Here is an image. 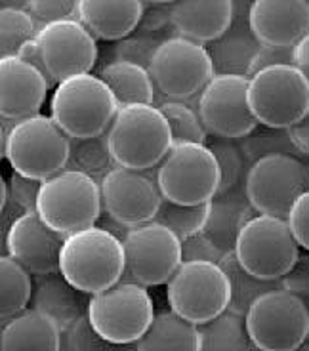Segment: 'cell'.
I'll list each match as a JSON object with an SVG mask.
<instances>
[{"instance_id": "f546056e", "label": "cell", "mask_w": 309, "mask_h": 351, "mask_svg": "<svg viewBox=\"0 0 309 351\" xmlns=\"http://www.w3.org/2000/svg\"><path fill=\"white\" fill-rule=\"evenodd\" d=\"M221 267L227 273L231 285V298L227 309L235 311L238 315H247L250 304L260 294H264V292L271 289L284 287L283 279L281 281H267V279H260L256 275H252L248 269H245L240 265L235 252H230V254L221 260Z\"/></svg>"}, {"instance_id": "484cf974", "label": "cell", "mask_w": 309, "mask_h": 351, "mask_svg": "<svg viewBox=\"0 0 309 351\" xmlns=\"http://www.w3.org/2000/svg\"><path fill=\"white\" fill-rule=\"evenodd\" d=\"M140 351L153 350H186L201 351L199 325L176 313L172 307L155 311L151 325L143 336L134 343Z\"/></svg>"}, {"instance_id": "b9f144b4", "label": "cell", "mask_w": 309, "mask_h": 351, "mask_svg": "<svg viewBox=\"0 0 309 351\" xmlns=\"http://www.w3.org/2000/svg\"><path fill=\"white\" fill-rule=\"evenodd\" d=\"M286 219L301 248L309 250V189L294 201Z\"/></svg>"}, {"instance_id": "7bdbcfd3", "label": "cell", "mask_w": 309, "mask_h": 351, "mask_svg": "<svg viewBox=\"0 0 309 351\" xmlns=\"http://www.w3.org/2000/svg\"><path fill=\"white\" fill-rule=\"evenodd\" d=\"M279 63H292V46L260 44V48L256 50L252 62H250V67H248V77L264 67L279 65Z\"/></svg>"}, {"instance_id": "277c9868", "label": "cell", "mask_w": 309, "mask_h": 351, "mask_svg": "<svg viewBox=\"0 0 309 351\" xmlns=\"http://www.w3.org/2000/svg\"><path fill=\"white\" fill-rule=\"evenodd\" d=\"M36 212L63 237L94 226L103 214L99 182L86 172L65 167L42 180Z\"/></svg>"}, {"instance_id": "c3c4849f", "label": "cell", "mask_w": 309, "mask_h": 351, "mask_svg": "<svg viewBox=\"0 0 309 351\" xmlns=\"http://www.w3.org/2000/svg\"><path fill=\"white\" fill-rule=\"evenodd\" d=\"M143 2H149V4H172L174 0H143Z\"/></svg>"}, {"instance_id": "9c48e42d", "label": "cell", "mask_w": 309, "mask_h": 351, "mask_svg": "<svg viewBox=\"0 0 309 351\" xmlns=\"http://www.w3.org/2000/svg\"><path fill=\"white\" fill-rule=\"evenodd\" d=\"M155 170L162 197L182 204L212 201L220 187V167L206 141H172Z\"/></svg>"}, {"instance_id": "ba28073f", "label": "cell", "mask_w": 309, "mask_h": 351, "mask_svg": "<svg viewBox=\"0 0 309 351\" xmlns=\"http://www.w3.org/2000/svg\"><path fill=\"white\" fill-rule=\"evenodd\" d=\"M233 252L245 269L267 281H281L301 256L288 219L271 214H254L248 219Z\"/></svg>"}, {"instance_id": "30bf717a", "label": "cell", "mask_w": 309, "mask_h": 351, "mask_svg": "<svg viewBox=\"0 0 309 351\" xmlns=\"http://www.w3.org/2000/svg\"><path fill=\"white\" fill-rule=\"evenodd\" d=\"M248 104L265 126L291 128L309 111V80L294 63H279L248 77Z\"/></svg>"}, {"instance_id": "f1b7e54d", "label": "cell", "mask_w": 309, "mask_h": 351, "mask_svg": "<svg viewBox=\"0 0 309 351\" xmlns=\"http://www.w3.org/2000/svg\"><path fill=\"white\" fill-rule=\"evenodd\" d=\"M35 275L16 258L4 254L0 258V319H8L25 309L33 298Z\"/></svg>"}, {"instance_id": "8fae6325", "label": "cell", "mask_w": 309, "mask_h": 351, "mask_svg": "<svg viewBox=\"0 0 309 351\" xmlns=\"http://www.w3.org/2000/svg\"><path fill=\"white\" fill-rule=\"evenodd\" d=\"M168 306L195 325H203L230 306V277L221 263L182 260L166 282Z\"/></svg>"}, {"instance_id": "d6986e66", "label": "cell", "mask_w": 309, "mask_h": 351, "mask_svg": "<svg viewBox=\"0 0 309 351\" xmlns=\"http://www.w3.org/2000/svg\"><path fill=\"white\" fill-rule=\"evenodd\" d=\"M50 82L45 73L21 56H0V113L6 119H23L40 113Z\"/></svg>"}, {"instance_id": "e575fe53", "label": "cell", "mask_w": 309, "mask_h": 351, "mask_svg": "<svg viewBox=\"0 0 309 351\" xmlns=\"http://www.w3.org/2000/svg\"><path fill=\"white\" fill-rule=\"evenodd\" d=\"M38 25L33 14L18 6H2L0 10V56H16L19 48L35 38Z\"/></svg>"}, {"instance_id": "ffe728a7", "label": "cell", "mask_w": 309, "mask_h": 351, "mask_svg": "<svg viewBox=\"0 0 309 351\" xmlns=\"http://www.w3.org/2000/svg\"><path fill=\"white\" fill-rule=\"evenodd\" d=\"M248 25L262 44L294 46L309 33V0H252Z\"/></svg>"}, {"instance_id": "9a60e30c", "label": "cell", "mask_w": 309, "mask_h": 351, "mask_svg": "<svg viewBox=\"0 0 309 351\" xmlns=\"http://www.w3.org/2000/svg\"><path fill=\"white\" fill-rule=\"evenodd\" d=\"M197 109L212 138L240 140L260 124L248 104V75L214 73L197 96Z\"/></svg>"}, {"instance_id": "d4e9b609", "label": "cell", "mask_w": 309, "mask_h": 351, "mask_svg": "<svg viewBox=\"0 0 309 351\" xmlns=\"http://www.w3.org/2000/svg\"><path fill=\"white\" fill-rule=\"evenodd\" d=\"M254 214L258 212L248 201L245 185H240L230 193L216 195L210 201V216L204 233L225 252H233L240 229Z\"/></svg>"}, {"instance_id": "8992f818", "label": "cell", "mask_w": 309, "mask_h": 351, "mask_svg": "<svg viewBox=\"0 0 309 351\" xmlns=\"http://www.w3.org/2000/svg\"><path fill=\"white\" fill-rule=\"evenodd\" d=\"M247 326L256 350L292 351L309 338V307L300 294L279 287L260 294L248 307Z\"/></svg>"}, {"instance_id": "ab89813d", "label": "cell", "mask_w": 309, "mask_h": 351, "mask_svg": "<svg viewBox=\"0 0 309 351\" xmlns=\"http://www.w3.org/2000/svg\"><path fill=\"white\" fill-rule=\"evenodd\" d=\"M77 4L79 0H27V10L40 27L55 19L77 18Z\"/></svg>"}, {"instance_id": "4dcf8cb0", "label": "cell", "mask_w": 309, "mask_h": 351, "mask_svg": "<svg viewBox=\"0 0 309 351\" xmlns=\"http://www.w3.org/2000/svg\"><path fill=\"white\" fill-rule=\"evenodd\" d=\"M238 141V147L247 158L248 165L267 155H294V157H308L304 151L294 143L288 128L265 126L258 124L252 132L243 136Z\"/></svg>"}, {"instance_id": "74e56055", "label": "cell", "mask_w": 309, "mask_h": 351, "mask_svg": "<svg viewBox=\"0 0 309 351\" xmlns=\"http://www.w3.org/2000/svg\"><path fill=\"white\" fill-rule=\"evenodd\" d=\"M109 343L97 332L96 326L92 325L88 313L84 311L71 325L62 328V351H99L111 348Z\"/></svg>"}, {"instance_id": "bcb514c9", "label": "cell", "mask_w": 309, "mask_h": 351, "mask_svg": "<svg viewBox=\"0 0 309 351\" xmlns=\"http://www.w3.org/2000/svg\"><path fill=\"white\" fill-rule=\"evenodd\" d=\"M288 132H291L294 143H296V145H298V147L309 157V111L304 114V119H301L300 123H296L294 126H291Z\"/></svg>"}, {"instance_id": "836d02e7", "label": "cell", "mask_w": 309, "mask_h": 351, "mask_svg": "<svg viewBox=\"0 0 309 351\" xmlns=\"http://www.w3.org/2000/svg\"><path fill=\"white\" fill-rule=\"evenodd\" d=\"M155 104L160 107V111L166 117L172 140L174 141H206L208 132L204 128L203 119L195 106L189 104V99H170V97H157Z\"/></svg>"}, {"instance_id": "7402d4cb", "label": "cell", "mask_w": 309, "mask_h": 351, "mask_svg": "<svg viewBox=\"0 0 309 351\" xmlns=\"http://www.w3.org/2000/svg\"><path fill=\"white\" fill-rule=\"evenodd\" d=\"M77 19L97 40H121L143 19V0H79Z\"/></svg>"}, {"instance_id": "f35d334b", "label": "cell", "mask_w": 309, "mask_h": 351, "mask_svg": "<svg viewBox=\"0 0 309 351\" xmlns=\"http://www.w3.org/2000/svg\"><path fill=\"white\" fill-rule=\"evenodd\" d=\"M10 202L18 208L19 212L25 210H36V199H38V191L42 180L36 178H29L12 170L10 176Z\"/></svg>"}, {"instance_id": "3957f363", "label": "cell", "mask_w": 309, "mask_h": 351, "mask_svg": "<svg viewBox=\"0 0 309 351\" xmlns=\"http://www.w3.org/2000/svg\"><path fill=\"white\" fill-rule=\"evenodd\" d=\"M106 134L116 165L140 170L157 167L174 141L157 104L121 106Z\"/></svg>"}, {"instance_id": "d590c367", "label": "cell", "mask_w": 309, "mask_h": 351, "mask_svg": "<svg viewBox=\"0 0 309 351\" xmlns=\"http://www.w3.org/2000/svg\"><path fill=\"white\" fill-rule=\"evenodd\" d=\"M206 143L212 149L220 167V187L216 195L230 193L233 189L245 185L248 162L238 147V141L230 140V138H214L212 141H206Z\"/></svg>"}, {"instance_id": "5bb4252c", "label": "cell", "mask_w": 309, "mask_h": 351, "mask_svg": "<svg viewBox=\"0 0 309 351\" xmlns=\"http://www.w3.org/2000/svg\"><path fill=\"white\" fill-rule=\"evenodd\" d=\"M123 243L126 254L124 277L145 287L166 285L184 260L182 239L159 219L128 228Z\"/></svg>"}, {"instance_id": "d6a6232c", "label": "cell", "mask_w": 309, "mask_h": 351, "mask_svg": "<svg viewBox=\"0 0 309 351\" xmlns=\"http://www.w3.org/2000/svg\"><path fill=\"white\" fill-rule=\"evenodd\" d=\"M208 216H210V201L182 204L162 197L155 219L168 226L180 239H187L195 233L204 231Z\"/></svg>"}, {"instance_id": "cb8c5ba5", "label": "cell", "mask_w": 309, "mask_h": 351, "mask_svg": "<svg viewBox=\"0 0 309 351\" xmlns=\"http://www.w3.org/2000/svg\"><path fill=\"white\" fill-rule=\"evenodd\" d=\"M82 296H84V292L75 289L58 269V271L46 273V275H35L33 298H31L29 306L52 315L60 323V326L65 328L86 311L88 302L84 306Z\"/></svg>"}, {"instance_id": "603a6c76", "label": "cell", "mask_w": 309, "mask_h": 351, "mask_svg": "<svg viewBox=\"0 0 309 351\" xmlns=\"http://www.w3.org/2000/svg\"><path fill=\"white\" fill-rule=\"evenodd\" d=\"M0 350L62 351V326L52 315L29 306L2 321Z\"/></svg>"}, {"instance_id": "4316f807", "label": "cell", "mask_w": 309, "mask_h": 351, "mask_svg": "<svg viewBox=\"0 0 309 351\" xmlns=\"http://www.w3.org/2000/svg\"><path fill=\"white\" fill-rule=\"evenodd\" d=\"M99 77L113 90L119 106L128 104H155L157 88L147 67L140 63L113 60L101 69Z\"/></svg>"}, {"instance_id": "5b68a950", "label": "cell", "mask_w": 309, "mask_h": 351, "mask_svg": "<svg viewBox=\"0 0 309 351\" xmlns=\"http://www.w3.org/2000/svg\"><path fill=\"white\" fill-rule=\"evenodd\" d=\"M92 325L113 346H134L155 315L145 285L123 277L115 285L90 294L86 307Z\"/></svg>"}, {"instance_id": "8d00e7d4", "label": "cell", "mask_w": 309, "mask_h": 351, "mask_svg": "<svg viewBox=\"0 0 309 351\" xmlns=\"http://www.w3.org/2000/svg\"><path fill=\"white\" fill-rule=\"evenodd\" d=\"M164 38L157 35V31H149L140 27V31H134L128 36L121 38L115 46V60H126V62L140 63L149 69V63L157 52L159 44Z\"/></svg>"}, {"instance_id": "7c38bea8", "label": "cell", "mask_w": 309, "mask_h": 351, "mask_svg": "<svg viewBox=\"0 0 309 351\" xmlns=\"http://www.w3.org/2000/svg\"><path fill=\"white\" fill-rule=\"evenodd\" d=\"M157 97L193 99L212 79L214 62L208 46L187 36H166L149 63ZM155 97V99H157Z\"/></svg>"}, {"instance_id": "1f68e13d", "label": "cell", "mask_w": 309, "mask_h": 351, "mask_svg": "<svg viewBox=\"0 0 309 351\" xmlns=\"http://www.w3.org/2000/svg\"><path fill=\"white\" fill-rule=\"evenodd\" d=\"M115 165L106 132L90 138H71V153H69L67 168L86 172L99 182Z\"/></svg>"}, {"instance_id": "7a4b0ae2", "label": "cell", "mask_w": 309, "mask_h": 351, "mask_svg": "<svg viewBox=\"0 0 309 351\" xmlns=\"http://www.w3.org/2000/svg\"><path fill=\"white\" fill-rule=\"evenodd\" d=\"M119 107V99L106 80L90 71L60 80L50 97L52 119L71 138L107 132Z\"/></svg>"}, {"instance_id": "ac0fdd59", "label": "cell", "mask_w": 309, "mask_h": 351, "mask_svg": "<svg viewBox=\"0 0 309 351\" xmlns=\"http://www.w3.org/2000/svg\"><path fill=\"white\" fill-rule=\"evenodd\" d=\"M63 239L38 212L25 210L10 223L4 235V248L33 275H46L60 269Z\"/></svg>"}, {"instance_id": "44dd1931", "label": "cell", "mask_w": 309, "mask_h": 351, "mask_svg": "<svg viewBox=\"0 0 309 351\" xmlns=\"http://www.w3.org/2000/svg\"><path fill=\"white\" fill-rule=\"evenodd\" d=\"M233 12V0H174L170 4V25L176 35L208 44L230 29Z\"/></svg>"}, {"instance_id": "60d3db41", "label": "cell", "mask_w": 309, "mask_h": 351, "mask_svg": "<svg viewBox=\"0 0 309 351\" xmlns=\"http://www.w3.org/2000/svg\"><path fill=\"white\" fill-rule=\"evenodd\" d=\"M230 252H225L218 243H214L204 231L195 233L191 237L182 239V256L184 260H210L221 263V260Z\"/></svg>"}, {"instance_id": "2e32d148", "label": "cell", "mask_w": 309, "mask_h": 351, "mask_svg": "<svg viewBox=\"0 0 309 351\" xmlns=\"http://www.w3.org/2000/svg\"><path fill=\"white\" fill-rule=\"evenodd\" d=\"M99 187L103 212L128 228L155 219L162 201L155 168L115 165L99 180Z\"/></svg>"}, {"instance_id": "ee69618b", "label": "cell", "mask_w": 309, "mask_h": 351, "mask_svg": "<svg viewBox=\"0 0 309 351\" xmlns=\"http://www.w3.org/2000/svg\"><path fill=\"white\" fill-rule=\"evenodd\" d=\"M283 285L284 289L300 294L301 298L306 300V296L309 294V256H306V258L300 256L296 265L283 277Z\"/></svg>"}, {"instance_id": "7dc6e473", "label": "cell", "mask_w": 309, "mask_h": 351, "mask_svg": "<svg viewBox=\"0 0 309 351\" xmlns=\"http://www.w3.org/2000/svg\"><path fill=\"white\" fill-rule=\"evenodd\" d=\"M10 202V185L4 182V180H0V208L2 210H6V204Z\"/></svg>"}, {"instance_id": "f6af8a7d", "label": "cell", "mask_w": 309, "mask_h": 351, "mask_svg": "<svg viewBox=\"0 0 309 351\" xmlns=\"http://www.w3.org/2000/svg\"><path fill=\"white\" fill-rule=\"evenodd\" d=\"M292 63L308 77L309 80V33L304 35L292 46Z\"/></svg>"}, {"instance_id": "52a82bcc", "label": "cell", "mask_w": 309, "mask_h": 351, "mask_svg": "<svg viewBox=\"0 0 309 351\" xmlns=\"http://www.w3.org/2000/svg\"><path fill=\"white\" fill-rule=\"evenodd\" d=\"M69 153L71 138L52 114L35 113L14 121L4 158L19 174L45 180L67 167Z\"/></svg>"}, {"instance_id": "83f0119b", "label": "cell", "mask_w": 309, "mask_h": 351, "mask_svg": "<svg viewBox=\"0 0 309 351\" xmlns=\"http://www.w3.org/2000/svg\"><path fill=\"white\" fill-rule=\"evenodd\" d=\"M199 332H201V351L256 350L250 340L245 315H238L230 309L199 325Z\"/></svg>"}, {"instance_id": "6da1fadb", "label": "cell", "mask_w": 309, "mask_h": 351, "mask_svg": "<svg viewBox=\"0 0 309 351\" xmlns=\"http://www.w3.org/2000/svg\"><path fill=\"white\" fill-rule=\"evenodd\" d=\"M126 254L123 239L99 223L65 235L60 271L75 289L96 294L124 277Z\"/></svg>"}, {"instance_id": "4fadbf2b", "label": "cell", "mask_w": 309, "mask_h": 351, "mask_svg": "<svg viewBox=\"0 0 309 351\" xmlns=\"http://www.w3.org/2000/svg\"><path fill=\"white\" fill-rule=\"evenodd\" d=\"M306 189H309V165L300 157L267 155L248 165L245 191L258 214L286 218Z\"/></svg>"}, {"instance_id": "e0dca14e", "label": "cell", "mask_w": 309, "mask_h": 351, "mask_svg": "<svg viewBox=\"0 0 309 351\" xmlns=\"http://www.w3.org/2000/svg\"><path fill=\"white\" fill-rule=\"evenodd\" d=\"M35 40L42 53L52 88L77 73L96 65L97 38L77 18L55 19L38 27Z\"/></svg>"}]
</instances>
